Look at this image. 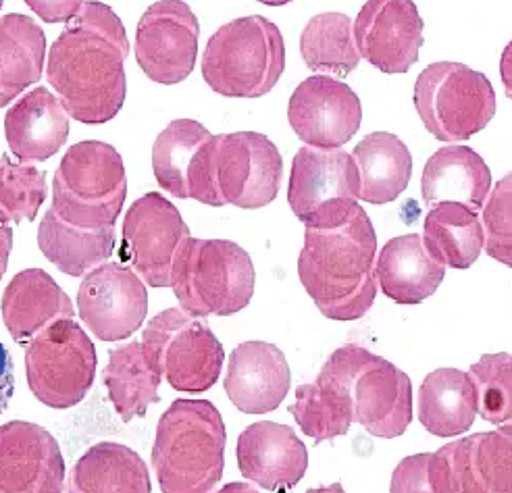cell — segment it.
Wrapping results in <instances>:
<instances>
[{"mask_svg": "<svg viewBox=\"0 0 512 493\" xmlns=\"http://www.w3.org/2000/svg\"><path fill=\"white\" fill-rule=\"evenodd\" d=\"M500 77H502L506 96L512 100V40L506 44L500 59Z\"/></svg>", "mask_w": 512, "mask_h": 493, "instance_id": "7bdbcfd3", "label": "cell"}, {"mask_svg": "<svg viewBox=\"0 0 512 493\" xmlns=\"http://www.w3.org/2000/svg\"><path fill=\"white\" fill-rule=\"evenodd\" d=\"M142 346L177 392L202 394L221 377L225 358L221 342L207 321L184 308H167L150 319L142 331Z\"/></svg>", "mask_w": 512, "mask_h": 493, "instance_id": "30bf717a", "label": "cell"}, {"mask_svg": "<svg viewBox=\"0 0 512 493\" xmlns=\"http://www.w3.org/2000/svg\"><path fill=\"white\" fill-rule=\"evenodd\" d=\"M130 40L115 11L102 3L82 5L50 48L46 82L69 117L88 125L115 119L125 102V59Z\"/></svg>", "mask_w": 512, "mask_h": 493, "instance_id": "6da1fadb", "label": "cell"}, {"mask_svg": "<svg viewBox=\"0 0 512 493\" xmlns=\"http://www.w3.org/2000/svg\"><path fill=\"white\" fill-rule=\"evenodd\" d=\"M306 493H346L344 487L340 483H331L327 487H315V489H309Z\"/></svg>", "mask_w": 512, "mask_h": 493, "instance_id": "f6af8a7d", "label": "cell"}, {"mask_svg": "<svg viewBox=\"0 0 512 493\" xmlns=\"http://www.w3.org/2000/svg\"><path fill=\"white\" fill-rule=\"evenodd\" d=\"M435 493H512V427L475 433L431 454Z\"/></svg>", "mask_w": 512, "mask_h": 493, "instance_id": "5bb4252c", "label": "cell"}, {"mask_svg": "<svg viewBox=\"0 0 512 493\" xmlns=\"http://www.w3.org/2000/svg\"><path fill=\"white\" fill-rule=\"evenodd\" d=\"M350 398L354 423L381 439L400 437L413 423V385L404 371L358 344H346L323 369Z\"/></svg>", "mask_w": 512, "mask_h": 493, "instance_id": "52a82bcc", "label": "cell"}, {"mask_svg": "<svg viewBox=\"0 0 512 493\" xmlns=\"http://www.w3.org/2000/svg\"><path fill=\"white\" fill-rule=\"evenodd\" d=\"M477 414V387L469 373L435 369L423 379L417 417L431 435L454 437L465 433L473 427Z\"/></svg>", "mask_w": 512, "mask_h": 493, "instance_id": "484cf974", "label": "cell"}, {"mask_svg": "<svg viewBox=\"0 0 512 493\" xmlns=\"http://www.w3.org/2000/svg\"><path fill=\"white\" fill-rule=\"evenodd\" d=\"M3 321L17 344H28L50 323L75 319L71 298L42 269L17 273L3 296Z\"/></svg>", "mask_w": 512, "mask_h": 493, "instance_id": "603a6c76", "label": "cell"}, {"mask_svg": "<svg viewBox=\"0 0 512 493\" xmlns=\"http://www.w3.org/2000/svg\"><path fill=\"white\" fill-rule=\"evenodd\" d=\"M65 460L57 439L28 421L0 425V493H63Z\"/></svg>", "mask_w": 512, "mask_h": 493, "instance_id": "d6986e66", "label": "cell"}, {"mask_svg": "<svg viewBox=\"0 0 512 493\" xmlns=\"http://www.w3.org/2000/svg\"><path fill=\"white\" fill-rule=\"evenodd\" d=\"M290 414L304 435L313 437L315 444L346 435L354 423L346 389L325 371H321L313 383L298 385Z\"/></svg>", "mask_w": 512, "mask_h": 493, "instance_id": "836d02e7", "label": "cell"}, {"mask_svg": "<svg viewBox=\"0 0 512 493\" xmlns=\"http://www.w3.org/2000/svg\"><path fill=\"white\" fill-rule=\"evenodd\" d=\"M446 267L427 250L423 236L406 233L390 240L377 258L381 292L396 304H421L444 281Z\"/></svg>", "mask_w": 512, "mask_h": 493, "instance_id": "cb8c5ba5", "label": "cell"}, {"mask_svg": "<svg viewBox=\"0 0 512 493\" xmlns=\"http://www.w3.org/2000/svg\"><path fill=\"white\" fill-rule=\"evenodd\" d=\"M469 375L477 387L481 419L512 427V354H485L471 365Z\"/></svg>", "mask_w": 512, "mask_h": 493, "instance_id": "d590c367", "label": "cell"}, {"mask_svg": "<svg viewBox=\"0 0 512 493\" xmlns=\"http://www.w3.org/2000/svg\"><path fill=\"white\" fill-rule=\"evenodd\" d=\"M300 55L306 67L346 77L361 63L354 40V23L344 13L315 15L300 36Z\"/></svg>", "mask_w": 512, "mask_h": 493, "instance_id": "e575fe53", "label": "cell"}, {"mask_svg": "<svg viewBox=\"0 0 512 493\" xmlns=\"http://www.w3.org/2000/svg\"><path fill=\"white\" fill-rule=\"evenodd\" d=\"M286 69L279 28L261 15L229 21L211 36L202 57V77L221 96L261 98Z\"/></svg>", "mask_w": 512, "mask_h": 493, "instance_id": "5b68a950", "label": "cell"}, {"mask_svg": "<svg viewBox=\"0 0 512 493\" xmlns=\"http://www.w3.org/2000/svg\"><path fill=\"white\" fill-rule=\"evenodd\" d=\"M361 198V175L342 148H300L292 163L288 202L298 221L315 229L346 223Z\"/></svg>", "mask_w": 512, "mask_h": 493, "instance_id": "7c38bea8", "label": "cell"}, {"mask_svg": "<svg viewBox=\"0 0 512 493\" xmlns=\"http://www.w3.org/2000/svg\"><path fill=\"white\" fill-rule=\"evenodd\" d=\"M352 157L361 175V198L371 204L394 202L413 177V154L388 132H375L356 144Z\"/></svg>", "mask_w": 512, "mask_h": 493, "instance_id": "4dcf8cb0", "label": "cell"}, {"mask_svg": "<svg viewBox=\"0 0 512 493\" xmlns=\"http://www.w3.org/2000/svg\"><path fill=\"white\" fill-rule=\"evenodd\" d=\"M25 5L46 23H65L80 13L84 0H25Z\"/></svg>", "mask_w": 512, "mask_h": 493, "instance_id": "ab89813d", "label": "cell"}, {"mask_svg": "<svg viewBox=\"0 0 512 493\" xmlns=\"http://www.w3.org/2000/svg\"><path fill=\"white\" fill-rule=\"evenodd\" d=\"M188 238L190 229L171 200L148 192L125 213L121 263L150 288H171L175 258Z\"/></svg>", "mask_w": 512, "mask_h": 493, "instance_id": "4fadbf2b", "label": "cell"}, {"mask_svg": "<svg viewBox=\"0 0 512 493\" xmlns=\"http://www.w3.org/2000/svg\"><path fill=\"white\" fill-rule=\"evenodd\" d=\"M102 381H105L109 400L123 423L146 417L148 406L161 400L159 385L163 377L152 365L142 342L111 348L109 365L102 371Z\"/></svg>", "mask_w": 512, "mask_h": 493, "instance_id": "f546056e", "label": "cell"}, {"mask_svg": "<svg viewBox=\"0 0 512 493\" xmlns=\"http://www.w3.org/2000/svg\"><path fill=\"white\" fill-rule=\"evenodd\" d=\"M431 454L406 456L392 475L390 493H435L429 477Z\"/></svg>", "mask_w": 512, "mask_h": 493, "instance_id": "f35d334b", "label": "cell"}, {"mask_svg": "<svg viewBox=\"0 0 512 493\" xmlns=\"http://www.w3.org/2000/svg\"><path fill=\"white\" fill-rule=\"evenodd\" d=\"M200 25L184 0L150 5L136 30V61L152 82L173 86L194 71Z\"/></svg>", "mask_w": 512, "mask_h": 493, "instance_id": "9a60e30c", "label": "cell"}, {"mask_svg": "<svg viewBox=\"0 0 512 493\" xmlns=\"http://www.w3.org/2000/svg\"><path fill=\"white\" fill-rule=\"evenodd\" d=\"M15 394V365H13V356L5 348V344L0 342V414H3L11 398Z\"/></svg>", "mask_w": 512, "mask_h": 493, "instance_id": "60d3db41", "label": "cell"}, {"mask_svg": "<svg viewBox=\"0 0 512 493\" xmlns=\"http://www.w3.org/2000/svg\"><path fill=\"white\" fill-rule=\"evenodd\" d=\"M115 227L84 229L48 209L38 227V248L61 273L84 277L109 261L115 248Z\"/></svg>", "mask_w": 512, "mask_h": 493, "instance_id": "83f0119b", "label": "cell"}, {"mask_svg": "<svg viewBox=\"0 0 512 493\" xmlns=\"http://www.w3.org/2000/svg\"><path fill=\"white\" fill-rule=\"evenodd\" d=\"M5 134L11 152L21 163H42L65 146L69 113L57 94L38 86L7 111Z\"/></svg>", "mask_w": 512, "mask_h": 493, "instance_id": "7402d4cb", "label": "cell"}, {"mask_svg": "<svg viewBox=\"0 0 512 493\" xmlns=\"http://www.w3.org/2000/svg\"><path fill=\"white\" fill-rule=\"evenodd\" d=\"M298 277L327 319L354 321L369 313L377 296V236L363 206L340 227H306Z\"/></svg>", "mask_w": 512, "mask_h": 493, "instance_id": "7a4b0ae2", "label": "cell"}, {"mask_svg": "<svg viewBox=\"0 0 512 493\" xmlns=\"http://www.w3.org/2000/svg\"><path fill=\"white\" fill-rule=\"evenodd\" d=\"M485 252L512 269V173L504 175L483 204Z\"/></svg>", "mask_w": 512, "mask_h": 493, "instance_id": "74e56055", "label": "cell"}, {"mask_svg": "<svg viewBox=\"0 0 512 493\" xmlns=\"http://www.w3.org/2000/svg\"><path fill=\"white\" fill-rule=\"evenodd\" d=\"M46 198V173L34 165L15 163L9 154L0 157V213L13 225L34 221Z\"/></svg>", "mask_w": 512, "mask_h": 493, "instance_id": "8d00e7d4", "label": "cell"}, {"mask_svg": "<svg viewBox=\"0 0 512 493\" xmlns=\"http://www.w3.org/2000/svg\"><path fill=\"white\" fill-rule=\"evenodd\" d=\"M421 190L429 206L458 202L471 211H479L492 190V171L473 148L444 146L429 157Z\"/></svg>", "mask_w": 512, "mask_h": 493, "instance_id": "d4e9b609", "label": "cell"}, {"mask_svg": "<svg viewBox=\"0 0 512 493\" xmlns=\"http://www.w3.org/2000/svg\"><path fill=\"white\" fill-rule=\"evenodd\" d=\"M286 354L267 342H244L227 362L225 394L244 414H267L290 392Z\"/></svg>", "mask_w": 512, "mask_h": 493, "instance_id": "44dd1931", "label": "cell"}, {"mask_svg": "<svg viewBox=\"0 0 512 493\" xmlns=\"http://www.w3.org/2000/svg\"><path fill=\"white\" fill-rule=\"evenodd\" d=\"M215 493H259L254 489V485L250 483H227L225 487H221Z\"/></svg>", "mask_w": 512, "mask_h": 493, "instance_id": "ee69618b", "label": "cell"}, {"mask_svg": "<svg viewBox=\"0 0 512 493\" xmlns=\"http://www.w3.org/2000/svg\"><path fill=\"white\" fill-rule=\"evenodd\" d=\"M425 246L450 269H469L485 246L483 223L458 202L435 204L425 217Z\"/></svg>", "mask_w": 512, "mask_h": 493, "instance_id": "1f68e13d", "label": "cell"}, {"mask_svg": "<svg viewBox=\"0 0 512 493\" xmlns=\"http://www.w3.org/2000/svg\"><path fill=\"white\" fill-rule=\"evenodd\" d=\"M11 250H13V223L0 213V281L5 277Z\"/></svg>", "mask_w": 512, "mask_h": 493, "instance_id": "b9f144b4", "label": "cell"}, {"mask_svg": "<svg viewBox=\"0 0 512 493\" xmlns=\"http://www.w3.org/2000/svg\"><path fill=\"white\" fill-rule=\"evenodd\" d=\"M259 3L269 5V7H284V5L292 3V0H259Z\"/></svg>", "mask_w": 512, "mask_h": 493, "instance_id": "bcb514c9", "label": "cell"}, {"mask_svg": "<svg viewBox=\"0 0 512 493\" xmlns=\"http://www.w3.org/2000/svg\"><path fill=\"white\" fill-rule=\"evenodd\" d=\"M236 458L240 473L269 491L296 487L309 469V452L296 431L273 421L248 425L238 437Z\"/></svg>", "mask_w": 512, "mask_h": 493, "instance_id": "ffe728a7", "label": "cell"}, {"mask_svg": "<svg viewBox=\"0 0 512 493\" xmlns=\"http://www.w3.org/2000/svg\"><path fill=\"white\" fill-rule=\"evenodd\" d=\"M256 273L250 254L229 240L188 238L173 267L171 288L194 317H229L254 296Z\"/></svg>", "mask_w": 512, "mask_h": 493, "instance_id": "8992f818", "label": "cell"}, {"mask_svg": "<svg viewBox=\"0 0 512 493\" xmlns=\"http://www.w3.org/2000/svg\"><path fill=\"white\" fill-rule=\"evenodd\" d=\"M227 431L209 400H175L159 419L152 466L163 493H211L223 477Z\"/></svg>", "mask_w": 512, "mask_h": 493, "instance_id": "3957f363", "label": "cell"}, {"mask_svg": "<svg viewBox=\"0 0 512 493\" xmlns=\"http://www.w3.org/2000/svg\"><path fill=\"white\" fill-rule=\"evenodd\" d=\"M281 177L284 159L267 136L256 132L213 136L198 154L188 198L209 206L263 209L277 198Z\"/></svg>", "mask_w": 512, "mask_h": 493, "instance_id": "277c9868", "label": "cell"}, {"mask_svg": "<svg viewBox=\"0 0 512 493\" xmlns=\"http://www.w3.org/2000/svg\"><path fill=\"white\" fill-rule=\"evenodd\" d=\"M288 119L306 146L336 150L361 129L363 107L348 84L329 75H313L294 90Z\"/></svg>", "mask_w": 512, "mask_h": 493, "instance_id": "e0dca14e", "label": "cell"}, {"mask_svg": "<svg viewBox=\"0 0 512 493\" xmlns=\"http://www.w3.org/2000/svg\"><path fill=\"white\" fill-rule=\"evenodd\" d=\"M423 30L413 0H367L354 19L358 53L383 73H406L419 61Z\"/></svg>", "mask_w": 512, "mask_h": 493, "instance_id": "ac0fdd59", "label": "cell"}, {"mask_svg": "<svg viewBox=\"0 0 512 493\" xmlns=\"http://www.w3.org/2000/svg\"><path fill=\"white\" fill-rule=\"evenodd\" d=\"M213 138L207 127L192 119L171 121L152 148V169L159 186L175 198L188 200L190 177L200 150Z\"/></svg>", "mask_w": 512, "mask_h": 493, "instance_id": "d6a6232c", "label": "cell"}, {"mask_svg": "<svg viewBox=\"0 0 512 493\" xmlns=\"http://www.w3.org/2000/svg\"><path fill=\"white\" fill-rule=\"evenodd\" d=\"M25 346V375L38 402L67 410L88 396L96 375V348L75 319L50 323Z\"/></svg>", "mask_w": 512, "mask_h": 493, "instance_id": "8fae6325", "label": "cell"}, {"mask_svg": "<svg viewBox=\"0 0 512 493\" xmlns=\"http://www.w3.org/2000/svg\"><path fill=\"white\" fill-rule=\"evenodd\" d=\"M3 3H5V0H0V7H3Z\"/></svg>", "mask_w": 512, "mask_h": 493, "instance_id": "7dc6e473", "label": "cell"}, {"mask_svg": "<svg viewBox=\"0 0 512 493\" xmlns=\"http://www.w3.org/2000/svg\"><path fill=\"white\" fill-rule=\"evenodd\" d=\"M146 462L123 444L100 441L75 462L67 493H150Z\"/></svg>", "mask_w": 512, "mask_h": 493, "instance_id": "4316f807", "label": "cell"}, {"mask_svg": "<svg viewBox=\"0 0 512 493\" xmlns=\"http://www.w3.org/2000/svg\"><path fill=\"white\" fill-rule=\"evenodd\" d=\"M78 310L102 342H119L134 335L146 319L148 294L144 281L125 265L102 263L84 275Z\"/></svg>", "mask_w": 512, "mask_h": 493, "instance_id": "2e32d148", "label": "cell"}, {"mask_svg": "<svg viewBox=\"0 0 512 493\" xmlns=\"http://www.w3.org/2000/svg\"><path fill=\"white\" fill-rule=\"evenodd\" d=\"M415 109L440 142H465L494 119L498 102L488 77L463 63H433L415 82Z\"/></svg>", "mask_w": 512, "mask_h": 493, "instance_id": "9c48e42d", "label": "cell"}, {"mask_svg": "<svg viewBox=\"0 0 512 493\" xmlns=\"http://www.w3.org/2000/svg\"><path fill=\"white\" fill-rule=\"evenodd\" d=\"M127 198L121 154L105 142L71 146L55 173L53 209L61 219L84 229L115 227Z\"/></svg>", "mask_w": 512, "mask_h": 493, "instance_id": "ba28073f", "label": "cell"}, {"mask_svg": "<svg viewBox=\"0 0 512 493\" xmlns=\"http://www.w3.org/2000/svg\"><path fill=\"white\" fill-rule=\"evenodd\" d=\"M46 36L40 25L19 13L0 17V109L40 82Z\"/></svg>", "mask_w": 512, "mask_h": 493, "instance_id": "f1b7e54d", "label": "cell"}]
</instances>
